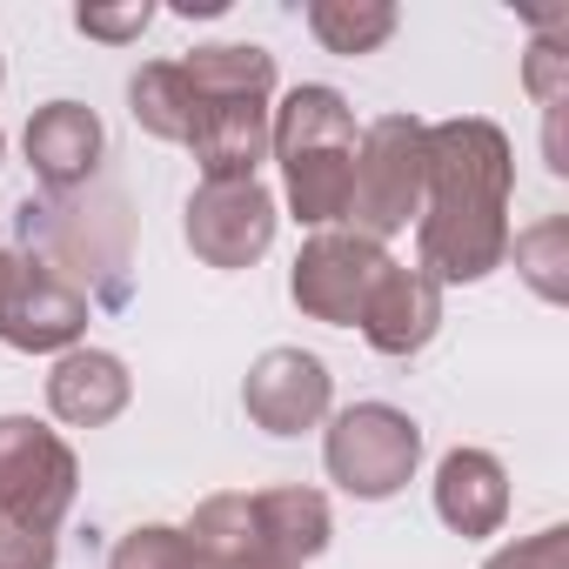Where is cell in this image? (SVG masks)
<instances>
[{
  "mask_svg": "<svg viewBox=\"0 0 569 569\" xmlns=\"http://www.w3.org/2000/svg\"><path fill=\"white\" fill-rule=\"evenodd\" d=\"M356 329H362V342H369L376 356L409 362V356H422V349L436 342V329H442V289H436V281H429L422 268L389 261Z\"/></svg>",
  "mask_w": 569,
  "mask_h": 569,
  "instance_id": "obj_11",
  "label": "cell"
},
{
  "mask_svg": "<svg viewBox=\"0 0 569 569\" xmlns=\"http://www.w3.org/2000/svg\"><path fill=\"white\" fill-rule=\"evenodd\" d=\"M0 81H8V68H0Z\"/></svg>",
  "mask_w": 569,
  "mask_h": 569,
  "instance_id": "obj_25",
  "label": "cell"
},
{
  "mask_svg": "<svg viewBox=\"0 0 569 569\" xmlns=\"http://www.w3.org/2000/svg\"><path fill=\"white\" fill-rule=\"evenodd\" d=\"M0 569H54V536L0 516Z\"/></svg>",
  "mask_w": 569,
  "mask_h": 569,
  "instance_id": "obj_23",
  "label": "cell"
},
{
  "mask_svg": "<svg viewBox=\"0 0 569 569\" xmlns=\"http://www.w3.org/2000/svg\"><path fill=\"white\" fill-rule=\"evenodd\" d=\"M389 254L382 241L356 234V228H322L302 241L296 268H289V296L309 322H329V329H356L369 296H376V281H382Z\"/></svg>",
  "mask_w": 569,
  "mask_h": 569,
  "instance_id": "obj_7",
  "label": "cell"
},
{
  "mask_svg": "<svg viewBox=\"0 0 569 569\" xmlns=\"http://www.w3.org/2000/svg\"><path fill=\"white\" fill-rule=\"evenodd\" d=\"M322 462H329V482L349 489L356 502H389L422 469V429L396 402H356V409L329 416Z\"/></svg>",
  "mask_w": 569,
  "mask_h": 569,
  "instance_id": "obj_4",
  "label": "cell"
},
{
  "mask_svg": "<svg viewBox=\"0 0 569 569\" xmlns=\"http://www.w3.org/2000/svg\"><path fill=\"white\" fill-rule=\"evenodd\" d=\"M436 516L469 542L496 536L509 522V469L489 449H449L436 462Z\"/></svg>",
  "mask_w": 569,
  "mask_h": 569,
  "instance_id": "obj_12",
  "label": "cell"
},
{
  "mask_svg": "<svg viewBox=\"0 0 569 569\" xmlns=\"http://www.w3.org/2000/svg\"><path fill=\"white\" fill-rule=\"evenodd\" d=\"M154 21V8L148 0H121V8H74V28L88 34V41H108V48H128V41H141V28Z\"/></svg>",
  "mask_w": 569,
  "mask_h": 569,
  "instance_id": "obj_21",
  "label": "cell"
},
{
  "mask_svg": "<svg viewBox=\"0 0 569 569\" xmlns=\"http://www.w3.org/2000/svg\"><path fill=\"white\" fill-rule=\"evenodd\" d=\"M88 336V296L28 248H0V342L21 356H68Z\"/></svg>",
  "mask_w": 569,
  "mask_h": 569,
  "instance_id": "obj_6",
  "label": "cell"
},
{
  "mask_svg": "<svg viewBox=\"0 0 569 569\" xmlns=\"http://www.w3.org/2000/svg\"><path fill=\"white\" fill-rule=\"evenodd\" d=\"M254 529H261V549L274 569H302L329 549L336 522H329V496L322 489H254Z\"/></svg>",
  "mask_w": 569,
  "mask_h": 569,
  "instance_id": "obj_15",
  "label": "cell"
},
{
  "mask_svg": "<svg viewBox=\"0 0 569 569\" xmlns=\"http://www.w3.org/2000/svg\"><path fill=\"white\" fill-rule=\"evenodd\" d=\"M241 409L254 429L268 436H302V429H322L329 409H336V376L322 356L309 349H268L248 382H241Z\"/></svg>",
  "mask_w": 569,
  "mask_h": 569,
  "instance_id": "obj_9",
  "label": "cell"
},
{
  "mask_svg": "<svg viewBox=\"0 0 569 569\" xmlns=\"http://www.w3.org/2000/svg\"><path fill=\"white\" fill-rule=\"evenodd\" d=\"M81 496V462L68 436L34 416H0V516L28 529H61Z\"/></svg>",
  "mask_w": 569,
  "mask_h": 569,
  "instance_id": "obj_5",
  "label": "cell"
},
{
  "mask_svg": "<svg viewBox=\"0 0 569 569\" xmlns=\"http://www.w3.org/2000/svg\"><path fill=\"white\" fill-rule=\"evenodd\" d=\"M482 569H569V529H562V522H549V529H536V536H522V542L496 549Z\"/></svg>",
  "mask_w": 569,
  "mask_h": 569,
  "instance_id": "obj_22",
  "label": "cell"
},
{
  "mask_svg": "<svg viewBox=\"0 0 569 569\" xmlns=\"http://www.w3.org/2000/svg\"><path fill=\"white\" fill-rule=\"evenodd\" d=\"M309 34L329 54H376L396 34V8L389 0H309Z\"/></svg>",
  "mask_w": 569,
  "mask_h": 569,
  "instance_id": "obj_18",
  "label": "cell"
},
{
  "mask_svg": "<svg viewBox=\"0 0 569 569\" xmlns=\"http://www.w3.org/2000/svg\"><path fill=\"white\" fill-rule=\"evenodd\" d=\"M181 74L194 94H268L274 101V54L254 41H208L181 54Z\"/></svg>",
  "mask_w": 569,
  "mask_h": 569,
  "instance_id": "obj_16",
  "label": "cell"
},
{
  "mask_svg": "<svg viewBox=\"0 0 569 569\" xmlns=\"http://www.w3.org/2000/svg\"><path fill=\"white\" fill-rule=\"evenodd\" d=\"M128 108H134V121H141L154 141L188 148V134H194V88H188L181 61H148V68H134Z\"/></svg>",
  "mask_w": 569,
  "mask_h": 569,
  "instance_id": "obj_17",
  "label": "cell"
},
{
  "mask_svg": "<svg viewBox=\"0 0 569 569\" xmlns=\"http://www.w3.org/2000/svg\"><path fill=\"white\" fill-rule=\"evenodd\" d=\"M0 154H8V134H0Z\"/></svg>",
  "mask_w": 569,
  "mask_h": 569,
  "instance_id": "obj_24",
  "label": "cell"
},
{
  "mask_svg": "<svg viewBox=\"0 0 569 569\" xmlns=\"http://www.w3.org/2000/svg\"><path fill=\"white\" fill-rule=\"evenodd\" d=\"M101 148H108L101 114L81 108V101H48V108H34V121H28V168H34L48 188H81V181L101 168Z\"/></svg>",
  "mask_w": 569,
  "mask_h": 569,
  "instance_id": "obj_14",
  "label": "cell"
},
{
  "mask_svg": "<svg viewBox=\"0 0 569 569\" xmlns=\"http://www.w3.org/2000/svg\"><path fill=\"white\" fill-rule=\"evenodd\" d=\"M268 94H194L188 154L201 161V181H248L268 161Z\"/></svg>",
  "mask_w": 569,
  "mask_h": 569,
  "instance_id": "obj_10",
  "label": "cell"
},
{
  "mask_svg": "<svg viewBox=\"0 0 569 569\" xmlns=\"http://www.w3.org/2000/svg\"><path fill=\"white\" fill-rule=\"evenodd\" d=\"M422 168H429V121L416 114H382L356 141V174H349V221L369 241L402 234L422 214Z\"/></svg>",
  "mask_w": 569,
  "mask_h": 569,
  "instance_id": "obj_3",
  "label": "cell"
},
{
  "mask_svg": "<svg viewBox=\"0 0 569 569\" xmlns=\"http://www.w3.org/2000/svg\"><path fill=\"white\" fill-rule=\"evenodd\" d=\"M274 194L248 181H201L188 194V248L208 268H254L274 241Z\"/></svg>",
  "mask_w": 569,
  "mask_h": 569,
  "instance_id": "obj_8",
  "label": "cell"
},
{
  "mask_svg": "<svg viewBox=\"0 0 569 569\" xmlns=\"http://www.w3.org/2000/svg\"><path fill=\"white\" fill-rule=\"evenodd\" d=\"M356 108L322 88L302 81L281 94V108L268 114V154L281 161V194L302 228H342L349 221V174H356Z\"/></svg>",
  "mask_w": 569,
  "mask_h": 569,
  "instance_id": "obj_2",
  "label": "cell"
},
{
  "mask_svg": "<svg viewBox=\"0 0 569 569\" xmlns=\"http://www.w3.org/2000/svg\"><path fill=\"white\" fill-rule=\"evenodd\" d=\"M509 248H516L522 281H529L542 302H562L569 296V221H542L529 234H509Z\"/></svg>",
  "mask_w": 569,
  "mask_h": 569,
  "instance_id": "obj_19",
  "label": "cell"
},
{
  "mask_svg": "<svg viewBox=\"0 0 569 569\" xmlns=\"http://www.w3.org/2000/svg\"><path fill=\"white\" fill-rule=\"evenodd\" d=\"M509 188H516V154L496 121L482 114L429 121L416 268L436 289L442 281H482L509 261Z\"/></svg>",
  "mask_w": 569,
  "mask_h": 569,
  "instance_id": "obj_1",
  "label": "cell"
},
{
  "mask_svg": "<svg viewBox=\"0 0 569 569\" xmlns=\"http://www.w3.org/2000/svg\"><path fill=\"white\" fill-rule=\"evenodd\" d=\"M108 569H194V556H188V536L174 522H141L114 542Z\"/></svg>",
  "mask_w": 569,
  "mask_h": 569,
  "instance_id": "obj_20",
  "label": "cell"
},
{
  "mask_svg": "<svg viewBox=\"0 0 569 569\" xmlns=\"http://www.w3.org/2000/svg\"><path fill=\"white\" fill-rule=\"evenodd\" d=\"M134 396V376L114 349H68L54 356V376H48V409L68 422V429H108Z\"/></svg>",
  "mask_w": 569,
  "mask_h": 569,
  "instance_id": "obj_13",
  "label": "cell"
}]
</instances>
